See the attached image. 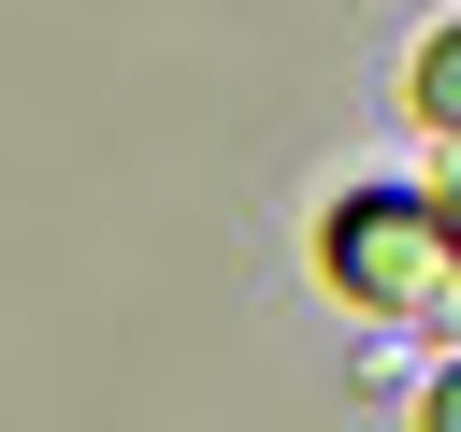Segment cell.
Returning a JSON list of instances; mask_svg holds the SVG:
<instances>
[{
    "instance_id": "3",
    "label": "cell",
    "mask_w": 461,
    "mask_h": 432,
    "mask_svg": "<svg viewBox=\"0 0 461 432\" xmlns=\"http://www.w3.org/2000/svg\"><path fill=\"white\" fill-rule=\"evenodd\" d=\"M418 202H432V230H447V245H461V144H447V173H432V187H418Z\"/></svg>"
},
{
    "instance_id": "2",
    "label": "cell",
    "mask_w": 461,
    "mask_h": 432,
    "mask_svg": "<svg viewBox=\"0 0 461 432\" xmlns=\"http://www.w3.org/2000/svg\"><path fill=\"white\" fill-rule=\"evenodd\" d=\"M403 115H418L432 144H461V14H447V29L403 58Z\"/></svg>"
},
{
    "instance_id": "4",
    "label": "cell",
    "mask_w": 461,
    "mask_h": 432,
    "mask_svg": "<svg viewBox=\"0 0 461 432\" xmlns=\"http://www.w3.org/2000/svg\"><path fill=\"white\" fill-rule=\"evenodd\" d=\"M432 418H447V432H461V360H447V389H432Z\"/></svg>"
},
{
    "instance_id": "1",
    "label": "cell",
    "mask_w": 461,
    "mask_h": 432,
    "mask_svg": "<svg viewBox=\"0 0 461 432\" xmlns=\"http://www.w3.org/2000/svg\"><path fill=\"white\" fill-rule=\"evenodd\" d=\"M317 274H331V302H360V317H461V245L432 230L418 187H346V202L317 216Z\"/></svg>"
}]
</instances>
